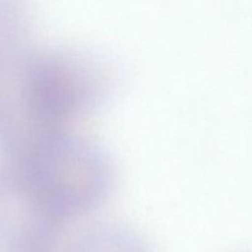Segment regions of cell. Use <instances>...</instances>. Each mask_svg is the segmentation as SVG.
<instances>
[{"instance_id":"6da1fadb","label":"cell","mask_w":252,"mask_h":252,"mask_svg":"<svg viewBox=\"0 0 252 252\" xmlns=\"http://www.w3.org/2000/svg\"><path fill=\"white\" fill-rule=\"evenodd\" d=\"M37 54L26 14L15 2L0 0V149L9 161H26L61 130L39 115L34 103Z\"/></svg>"},{"instance_id":"7a4b0ae2","label":"cell","mask_w":252,"mask_h":252,"mask_svg":"<svg viewBox=\"0 0 252 252\" xmlns=\"http://www.w3.org/2000/svg\"><path fill=\"white\" fill-rule=\"evenodd\" d=\"M21 164L65 220L101 206L113 186V166L105 150L62 129L49 135Z\"/></svg>"},{"instance_id":"3957f363","label":"cell","mask_w":252,"mask_h":252,"mask_svg":"<svg viewBox=\"0 0 252 252\" xmlns=\"http://www.w3.org/2000/svg\"><path fill=\"white\" fill-rule=\"evenodd\" d=\"M115 75L107 62L90 51L57 48L38 52L33 98L39 115L61 129L68 118L100 106L110 96Z\"/></svg>"},{"instance_id":"277c9868","label":"cell","mask_w":252,"mask_h":252,"mask_svg":"<svg viewBox=\"0 0 252 252\" xmlns=\"http://www.w3.org/2000/svg\"><path fill=\"white\" fill-rule=\"evenodd\" d=\"M64 221L24 164L0 166V245L11 252L46 251Z\"/></svg>"},{"instance_id":"5b68a950","label":"cell","mask_w":252,"mask_h":252,"mask_svg":"<svg viewBox=\"0 0 252 252\" xmlns=\"http://www.w3.org/2000/svg\"><path fill=\"white\" fill-rule=\"evenodd\" d=\"M70 252H150L144 239L120 224H102L84 233Z\"/></svg>"},{"instance_id":"8992f818","label":"cell","mask_w":252,"mask_h":252,"mask_svg":"<svg viewBox=\"0 0 252 252\" xmlns=\"http://www.w3.org/2000/svg\"><path fill=\"white\" fill-rule=\"evenodd\" d=\"M33 252H39V251H33ZM42 252H46V251H42Z\"/></svg>"}]
</instances>
